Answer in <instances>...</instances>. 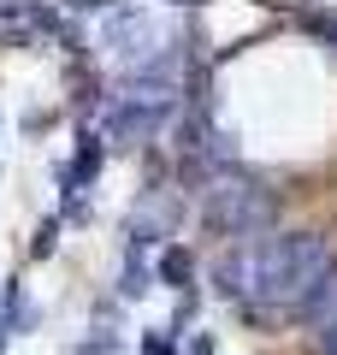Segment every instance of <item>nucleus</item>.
<instances>
[{
	"instance_id": "obj_1",
	"label": "nucleus",
	"mask_w": 337,
	"mask_h": 355,
	"mask_svg": "<svg viewBox=\"0 0 337 355\" xmlns=\"http://www.w3.org/2000/svg\"><path fill=\"white\" fill-rule=\"evenodd\" d=\"M331 266H337V249L313 231H284V237L261 231V237H237V249L219 254L213 291L266 320H290Z\"/></svg>"
},
{
	"instance_id": "obj_2",
	"label": "nucleus",
	"mask_w": 337,
	"mask_h": 355,
	"mask_svg": "<svg viewBox=\"0 0 337 355\" xmlns=\"http://www.w3.org/2000/svg\"><path fill=\"white\" fill-rule=\"evenodd\" d=\"M278 219V196L261 178H249L243 166H219L201 190V225L213 237H261Z\"/></svg>"
},
{
	"instance_id": "obj_3",
	"label": "nucleus",
	"mask_w": 337,
	"mask_h": 355,
	"mask_svg": "<svg viewBox=\"0 0 337 355\" xmlns=\"http://www.w3.org/2000/svg\"><path fill=\"white\" fill-rule=\"evenodd\" d=\"M107 48L119 65H142L154 48H160V30H154L148 12H137V6H119V12L107 18Z\"/></svg>"
},
{
	"instance_id": "obj_4",
	"label": "nucleus",
	"mask_w": 337,
	"mask_h": 355,
	"mask_svg": "<svg viewBox=\"0 0 337 355\" xmlns=\"http://www.w3.org/2000/svg\"><path fill=\"white\" fill-rule=\"evenodd\" d=\"M178 219H184V202H178V190H148L137 202V214H130V243H166L178 231Z\"/></svg>"
},
{
	"instance_id": "obj_5",
	"label": "nucleus",
	"mask_w": 337,
	"mask_h": 355,
	"mask_svg": "<svg viewBox=\"0 0 337 355\" xmlns=\"http://www.w3.org/2000/svg\"><path fill=\"white\" fill-rule=\"evenodd\" d=\"M154 279H160V284H172V291H189V279H196V254H189L184 243H160Z\"/></svg>"
},
{
	"instance_id": "obj_6",
	"label": "nucleus",
	"mask_w": 337,
	"mask_h": 355,
	"mask_svg": "<svg viewBox=\"0 0 337 355\" xmlns=\"http://www.w3.org/2000/svg\"><path fill=\"white\" fill-rule=\"evenodd\" d=\"M148 296V266H142V243L125 249V302H142Z\"/></svg>"
},
{
	"instance_id": "obj_7",
	"label": "nucleus",
	"mask_w": 337,
	"mask_h": 355,
	"mask_svg": "<svg viewBox=\"0 0 337 355\" xmlns=\"http://www.w3.org/2000/svg\"><path fill=\"white\" fill-rule=\"evenodd\" d=\"M302 30H308V36H320L325 48L337 53V12H302Z\"/></svg>"
},
{
	"instance_id": "obj_8",
	"label": "nucleus",
	"mask_w": 337,
	"mask_h": 355,
	"mask_svg": "<svg viewBox=\"0 0 337 355\" xmlns=\"http://www.w3.org/2000/svg\"><path fill=\"white\" fill-rule=\"evenodd\" d=\"M77 355H119V349H112V331L101 326V331H95V338H89V343H83Z\"/></svg>"
},
{
	"instance_id": "obj_9",
	"label": "nucleus",
	"mask_w": 337,
	"mask_h": 355,
	"mask_svg": "<svg viewBox=\"0 0 337 355\" xmlns=\"http://www.w3.org/2000/svg\"><path fill=\"white\" fill-rule=\"evenodd\" d=\"M142 355H178L172 349V331H166V338H160V331H148V338H142Z\"/></svg>"
},
{
	"instance_id": "obj_10",
	"label": "nucleus",
	"mask_w": 337,
	"mask_h": 355,
	"mask_svg": "<svg viewBox=\"0 0 337 355\" xmlns=\"http://www.w3.org/2000/svg\"><path fill=\"white\" fill-rule=\"evenodd\" d=\"M24 12H36V0H0V18H6V24L24 18Z\"/></svg>"
},
{
	"instance_id": "obj_11",
	"label": "nucleus",
	"mask_w": 337,
	"mask_h": 355,
	"mask_svg": "<svg viewBox=\"0 0 337 355\" xmlns=\"http://www.w3.org/2000/svg\"><path fill=\"white\" fill-rule=\"evenodd\" d=\"M53 237H60V225H53V219H48V225L36 231V261H42V254H53Z\"/></svg>"
},
{
	"instance_id": "obj_12",
	"label": "nucleus",
	"mask_w": 337,
	"mask_h": 355,
	"mask_svg": "<svg viewBox=\"0 0 337 355\" xmlns=\"http://www.w3.org/2000/svg\"><path fill=\"white\" fill-rule=\"evenodd\" d=\"M184 355H213V343H207V338H189V349H184Z\"/></svg>"
},
{
	"instance_id": "obj_13",
	"label": "nucleus",
	"mask_w": 337,
	"mask_h": 355,
	"mask_svg": "<svg viewBox=\"0 0 337 355\" xmlns=\"http://www.w3.org/2000/svg\"><path fill=\"white\" fill-rule=\"evenodd\" d=\"M178 6H201V0H178Z\"/></svg>"
}]
</instances>
